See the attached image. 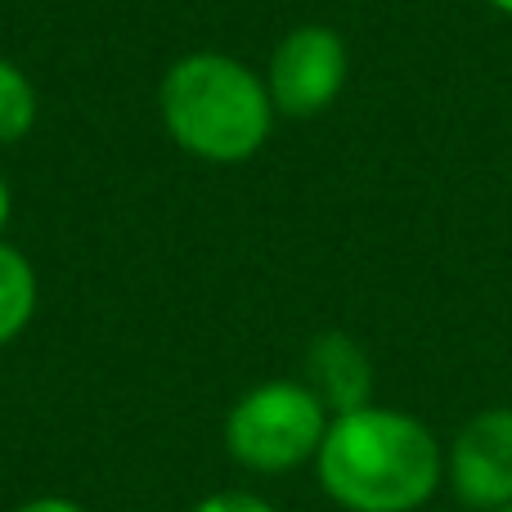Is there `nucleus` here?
Returning a JSON list of instances; mask_svg holds the SVG:
<instances>
[{
	"label": "nucleus",
	"instance_id": "nucleus-1",
	"mask_svg": "<svg viewBox=\"0 0 512 512\" xmlns=\"http://www.w3.org/2000/svg\"><path fill=\"white\" fill-rule=\"evenodd\" d=\"M315 477L346 512H418L445 481V450L423 418L373 400L333 414Z\"/></svg>",
	"mask_w": 512,
	"mask_h": 512
},
{
	"label": "nucleus",
	"instance_id": "nucleus-2",
	"mask_svg": "<svg viewBox=\"0 0 512 512\" xmlns=\"http://www.w3.org/2000/svg\"><path fill=\"white\" fill-rule=\"evenodd\" d=\"M158 113L167 135L189 158L216 167L256 158L279 117L265 90V72L216 50H198L171 63L158 90Z\"/></svg>",
	"mask_w": 512,
	"mask_h": 512
},
{
	"label": "nucleus",
	"instance_id": "nucleus-3",
	"mask_svg": "<svg viewBox=\"0 0 512 512\" xmlns=\"http://www.w3.org/2000/svg\"><path fill=\"white\" fill-rule=\"evenodd\" d=\"M333 414L301 378H270L243 391L225 418V450L239 468L283 477L315 463Z\"/></svg>",
	"mask_w": 512,
	"mask_h": 512
},
{
	"label": "nucleus",
	"instance_id": "nucleus-4",
	"mask_svg": "<svg viewBox=\"0 0 512 512\" xmlns=\"http://www.w3.org/2000/svg\"><path fill=\"white\" fill-rule=\"evenodd\" d=\"M346 77H351V50H346L342 32L328 23H301L274 45L265 90H270L279 117L310 122L337 104Z\"/></svg>",
	"mask_w": 512,
	"mask_h": 512
},
{
	"label": "nucleus",
	"instance_id": "nucleus-5",
	"mask_svg": "<svg viewBox=\"0 0 512 512\" xmlns=\"http://www.w3.org/2000/svg\"><path fill=\"white\" fill-rule=\"evenodd\" d=\"M445 481L472 512L512 504V405H490L454 432L445 450Z\"/></svg>",
	"mask_w": 512,
	"mask_h": 512
},
{
	"label": "nucleus",
	"instance_id": "nucleus-6",
	"mask_svg": "<svg viewBox=\"0 0 512 512\" xmlns=\"http://www.w3.org/2000/svg\"><path fill=\"white\" fill-rule=\"evenodd\" d=\"M306 382L328 414H351L360 405H373V360L351 333L328 328L306 346Z\"/></svg>",
	"mask_w": 512,
	"mask_h": 512
},
{
	"label": "nucleus",
	"instance_id": "nucleus-7",
	"mask_svg": "<svg viewBox=\"0 0 512 512\" xmlns=\"http://www.w3.org/2000/svg\"><path fill=\"white\" fill-rule=\"evenodd\" d=\"M36 270L14 243L0 239V346L14 342L36 315Z\"/></svg>",
	"mask_w": 512,
	"mask_h": 512
},
{
	"label": "nucleus",
	"instance_id": "nucleus-8",
	"mask_svg": "<svg viewBox=\"0 0 512 512\" xmlns=\"http://www.w3.org/2000/svg\"><path fill=\"white\" fill-rule=\"evenodd\" d=\"M36 126V90L18 63L0 59V144H18Z\"/></svg>",
	"mask_w": 512,
	"mask_h": 512
},
{
	"label": "nucleus",
	"instance_id": "nucleus-9",
	"mask_svg": "<svg viewBox=\"0 0 512 512\" xmlns=\"http://www.w3.org/2000/svg\"><path fill=\"white\" fill-rule=\"evenodd\" d=\"M189 512H279V508L261 495H248V490H216V495L198 499Z\"/></svg>",
	"mask_w": 512,
	"mask_h": 512
},
{
	"label": "nucleus",
	"instance_id": "nucleus-10",
	"mask_svg": "<svg viewBox=\"0 0 512 512\" xmlns=\"http://www.w3.org/2000/svg\"><path fill=\"white\" fill-rule=\"evenodd\" d=\"M14 512H86L77 504V499H63V495H41V499H27V504H18Z\"/></svg>",
	"mask_w": 512,
	"mask_h": 512
},
{
	"label": "nucleus",
	"instance_id": "nucleus-11",
	"mask_svg": "<svg viewBox=\"0 0 512 512\" xmlns=\"http://www.w3.org/2000/svg\"><path fill=\"white\" fill-rule=\"evenodd\" d=\"M9 212H14V198H9V185H5V176H0V230L9 225Z\"/></svg>",
	"mask_w": 512,
	"mask_h": 512
},
{
	"label": "nucleus",
	"instance_id": "nucleus-12",
	"mask_svg": "<svg viewBox=\"0 0 512 512\" xmlns=\"http://www.w3.org/2000/svg\"><path fill=\"white\" fill-rule=\"evenodd\" d=\"M490 9H495V14H504V18H512V0H486Z\"/></svg>",
	"mask_w": 512,
	"mask_h": 512
},
{
	"label": "nucleus",
	"instance_id": "nucleus-13",
	"mask_svg": "<svg viewBox=\"0 0 512 512\" xmlns=\"http://www.w3.org/2000/svg\"><path fill=\"white\" fill-rule=\"evenodd\" d=\"M499 512H512V504H508V508H499Z\"/></svg>",
	"mask_w": 512,
	"mask_h": 512
}]
</instances>
